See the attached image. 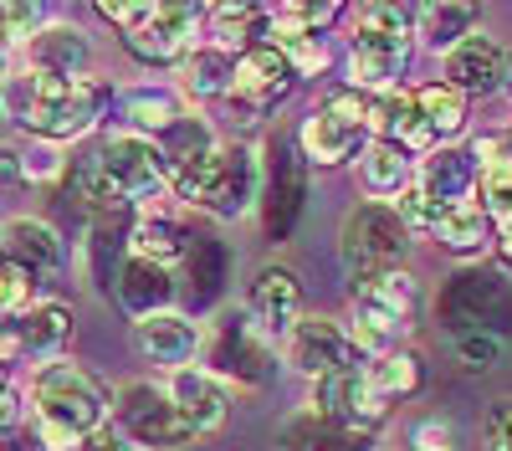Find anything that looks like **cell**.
Here are the masks:
<instances>
[{"label":"cell","mask_w":512,"mask_h":451,"mask_svg":"<svg viewBox=\"0 0 512 451\" xmlns=\"http://www.w3.org/2000/svg\"><path fill=\"white\" fill-rule=\"evenodd\" d=\"M118 103V93L103 77H52L36 67H11L0 82V118L31 129V139H52V144H72L82 134H93L108 118V108Z\"/></svg>","instance_id":"6da1fadb"},{"label":"cell","mask_w":512,"mask_h":451,"mask_svg":"<svg viewBox=\"0 0 512 451\" xmlns=\"http://www.w3.org/2000/svg\"><path fill=\"white\" fill-rule=\"evenodd\" d=\"M26 410H31V426L41 431V441H47V451H82V441H93L113 421V395L82 364L57 359L31 375Z\"/></svg>","instance_id":"7a4b0ae2"},{"label":"cell","mask_w":512,"mask_h":451,"mask_svg":"<svg viewBox=\"0 0 512 451\" xmlns=\"http://www.w3.org/2000/svg\"><path fill=\"white\" fill-rule=\"evenodd\" d=\"M169 195L195 205L205 216H216V221H241L246 211L262 205V149L226 139L210 154L180 164L169 175Z\"/></svg>","instance_id":"3957f363"},{"label":"cell","mask_w":512,"mask_h":451,"mask_svg":"<svg viewBox=\"0 0 512 451\" xmlns=\"http://www.w3.org/2000/svg\"><path fill=\"white\" fill-rule=\"evenodd\" d=\"M410 241H415V231L405 226V216L395 205H384V200L354 205L349 221H344V236H338V262H344L349 293L364 298L379 277L400 272L405 257H410Z\"/></svg>","instance_id":"277c9868"},{"label":"cell","mask_w":512,"mask_h":451,"mask_svg":"<svg viewBox=\"0 0 512 451\" xmlns=\"http://www.w3.org/2000/svg\"><path fill=\"white\" fill-rule=\"evenodd\" d=\"M205 354V369L216 375L221 385H241V390H262L272 375H277V354H272V339L251 323L246 303L241 308H226L216 313L210 334L200 344Z\"/></svg>","instance_id":"5b68a950"},{"label":"cell","mask_w":512,"mask_h":451,"mask_svg":"<svg viewBox=\"0 0 512 451\" xmlns=\"http://www.w3.org/2000/svg\"><path fill=\"white\" fill-rule=\"evenodd\" d=\"M93 159H98L103 180L123 195L128 211H144V205L169 200V159H164V149H159L154 139L118 129V134H108V139L93 149Z\"/></svg>","instance_id":"8992f818"},{"label":"cell","mask_w":512,"mask_h":451,"mask_svg":"<svg viewBox=\"0 0 512 451\" xmlns=\"http://www.w3.org/2000/svg\"><path fill=\"white\" fill-rule=\"evenodd\" d=\"M113 426L139 451H180V446L195 441L190 421L180 416V405L154 380H128V385L113 390Z\"/></svg>","instance_id":"52a82bcc"},{"label":"cell","mask_w":512,"mask_h":451,"mask_svg":"<svg viewBox=\"0 0 512 451\" xmlns=\"http://www.w3.org/2000/svg\"><path fill=\"white\" fill-rule=\"evenodd\" d=\"M512 318V287L502 272L492 267H472V272H461L446 282V293H441V323H446V334H497L507 339V323Z\"/></svg>","instance_id":"ba28073f"},{"label":"cell","mask_w":512,"mask_h":451,"mask_svg":"<svg viewBox=\"0 0 512 451\" xmlns=\"http://www.w3.org/2000/svg\"><path fill=\"white\" fill-rule=\"evenodd\" d=\"M262 231L267 241H287L297 231V221H303V200H308V159L303 149H297V139H272L262 149Z\"/></svg>","instance_id":"9c48e42d"},{"label":"cell","mask_w":512,"mask_h":451,"mask_svg":"<svg viewBox=\"0 0 512 451\" xmlns=\"http://www.w3.org/2000/svg\"><path fill=\"white\" fill-rule=\"evenodd\" d=\"M210 21L205 6H154V16L123 36L128 57H139L144 67H180L200 47V26Z\"/></svg>","instance_id":"30bf717a"},{"label":"cell","mask_w":512,"mask_h":451,"mask_svg":"<svg viewBox=\"0 0 512 451\" xmlns=\"http://www.w3.org/2000/svg\"><path fill=\"white\" fill-rule=\"evenodd\" d=\"M72 344V308L57 303V298H36L16 323H0V349H6V359H36L41 364H57Z\"/></svg>","instance_id":"8fae6325"},{"label":"cell","mask_w":512,"mask_h":451,"mask_svg":"<svg viewBox=\"0 0 512 451\" xmlns=\"http://www.w3.org/2000/svg\"><path fill=\"white\" fill-rule=\"evenodd\" d=\"M246 313L272 344H287L292 328L308 318L303 313V277L282 262H267L246 287Z\"/></svg>","instance_id":"7c38bea8"},{"label":"cell","mask_w":512,"mask_h":451,"mask_svg":"<svg viewBox=\"0 0 512 451\" xmlns=\"http://www.w3.org/2000/svg\"><path fill=\"white\" fill-rule=\"evenodd\" d=\"M287 349V364L297 369V375H308L313 385L328 380V375H344V369H354V344H349V328L328 318V313H308L303 323L292 328V339L282 344Z\"/></svg>","instance_id":"4fadbf2b"},{"label":"cell","mask_w":512,"mask_h":451,"mask_svg":"<svg viewBox=\"0 0 512 451\" xmlns=\"http://www.w3.org/2000/svg\"><path fill=\"white\" fill-rule=\"evenodd\" d=\"M308 405H313V410H323V416H333V421L354 426V431H374V426L390 421V400H384V395L369 385L364 364L344 369V375H328V380H318Z\"/></svg>","instance_id":"5bb4252c"},{"label":"cell","mask_w":512,"mask_h":451,"mask_svg":"<svg viewBox=\"0 0 512 451\" xmlns=\"http://www.w3.org/2000/svg\"><path fill=\"white\" fill-rule=\"evenodd\" d=\"M441 77H446V88H456L461 98H487V93H502V82H507V62L512 52L502 47L497 36H482L472 31L461 41V47L451 57H441Z\"/></svg>","instance_id":"9a60e30c"},{"label":"cell","mask_w":512,"mask_h":451,"mask_svg":"<svg viewBox=\"0 0 512 451\" xmlns=\"http://www.w3.org/2000/svg\"><path fill=\"white\" fill-rule=\"evenodd\" d=\"M292 88V67L282 57V47H272V41H262V47H251L236 57V82H231V103L251 118V113H267L287 98Z\"/></svg>","instance_id":"2e32d148"},{"label":"cell","mask_w":512,"mask_h":451,"mask_svg":"<svg viewBox=\"0 0 512 451\" xmlns=\"http://www.w3.org/2000/svg\"><path fill=\"white\" fill-rule=\"evenodd\" d=\"M0 257L16 262L31 282H52L62 272V262H67L57 226H47L41 216H11V221H0Z\"/></svg>","instance_id":"e0dca14e"},{"label":"cell","mask_w":512,"mask_h":451,"mask_svg":"<svg viewBox=\"0 0 512 451\" xmlns=\"http://www.w3.org/2000/svg\"><path fill=\"white\" fill-rule=\"evenodd\" d=\"M134 344H139V354H144L149 364H159L164 375H175V369H190V364H195L205 334L195 328L190 313L169 308V313H149V318L134 323Z\"/></svg>","instance_id":"ac0fdd59"},{"label":"cell","mask_w":512,"mask_h":451,"mask_svg":"<svg viewBox=\"0 0 512 451\" xmlns=\"http://www.w3.org/2000/svg\"><path fill=\"white\" fill-rule=\"evenodd\" d=\"M164 390L169 400L180 405V416L190 421L195 436H210V431H221L226 416H231V390L210 375L205 364H190V369H175V375H164Z\"/></svg>","instance_id":"d6986e66"},{"label":"cell","mask_w":512,"mask_h":451,"mask_svg":"<svg viewBox=\"0 0 512 451\" xmlns=\"http://www.w3.org/2000/svg\"><path fill=\"white\" fill-rule=\"evenodd\" d=\"M477 180H482V164H477L472 149H436V154H425L415 164V190L425 200H436L441 211L472 200L477 195Z\"/></svg>","instance_id":"ffe728a7"},{"label":"cell","mask_w":512,"mask_h":451,"mask_svg":"<svg viewBox=\"0 0 512 451\" xmlns=\"http://www.w3.org/2000/svg\"><path fill=\"white\" fill-rule=\"evenodd\" d=\"M113 303L134 323L149 313H169V303H175V267H159V262H144L128 252V262L118 267V282H113Z\"/></svg>","instance_id":"44dd1931"},{"label":"cell","mask_w":512,"mask_h":451,"mask_svg":"<svg viewBox=\"0 0 512 451\" xmlns=\"http://www.w3.org/2000/svg\"><path fill=\"white\" fill-rule=\"evenodd\" d=\"M88 62H93V41H88V31L72 26V21H47L41 36L26 41V67H36V72L88 77Z\"/></svg>","instance_id":"7402d4cb"},{"label":"cell","mask_w":512,"mask_h":451,"mask_svg":"<svg viewBox=\"0 0 512 451\" xmlns=\"http://www.w3.org/2000/svg\"><path fill=\"white\" fill-rule=\"evenodd\" d=\"M113 108H118L123 134H144V139H154V144L185 118L180 88H154V82H144V88H123Z\"/></svg>","instance_id":"603a6c76"},{"label":"cell","mask_w":512,"mask_h":451,"mask_svg":"<svg viewBox=\"0 0 512 451\" xmlns=\"http://www.w3.org/2000/svg\"><path fill=\"white\" fill-rule=\"evenodd\" d=\"M405 67H410V41H349V88L369 98L400 93Z\"/></svg>","instance_id":"cb8c5ba5"},{"label":"cell","mask_w":512,"mask_h":451,"mask_svg":"<svg viewBox=\"0 0 512 451\" xmlns=\"http://www.w3.org/2000/svg\"><path fill=\"white\" fill-rule=\"evenodd\" d=\"M195 236L185 231V221L169 211V205H144L134 216V231H128V252L144 257V262H159V267H175L190 257Z\"/></svg>","instance_id":"d4e9b609"},{"label":"cell","mask_w":512,"mask_h":451,"mask_svg":"<svg viewBox=\"0 0 512 451\" xmlns=\"http://www.w3.org/2000/svg\"><path fill=\"white\" fill-rule=\"evenodd\" d=\"M128 231H134L128 216H93L88 241H82V272H88V282L103 298H113L118 267L128 262Z\"/></svg>","instance_id":"484cf974"},{"label":"cell","mask_w":512,"mask_h":451,"mask_svg":"<svg viewBox=\"0 0 512 451\" xmlns=\"http://www.w3.org/2000/svg\"><path fill=\"white\" fill-rule=\"evenodd\" d=\"M364 144H369V134L354 129V123H344V118H333L328 108L303 118V129H297V149H303V159L323 164V170H333V164H344V159H359Z\"/></svg>","instance_id":"4316f807"},{"label":"cell","mask_w":512,"mask_h":451,"mask_svg":"<svg viewBox=\"0 0 512 451\" xmlns=\"http://www.w3.org/2000/svg\"><path fill=\"white\" fill-rule=\"evenodd\" d=\"M282 451H369V431H354L344 421L323 416V410L303 405L282 426Z\"/></svg>","instance_id":"83f0119b"},{"label":"cell","mask_w":512,"mask_h":451,"mask_svg":"<svg viewBox=\"0 0 512 451\" xmlns=\"http://www.w3.org/2000/svg\"><path fill=\"white\" fill-rule=\"evenodd\" d=\"M354 170H359V190H364L369 200H384V205H395V200L410 190V180H415L410 154L395 149V144H384V139H369V144H364V154H359Z\"/></svg>","instance_id":"f1b7e54d"},{"label":"cell","mask_w":512,"mask_h":451,"mask_svg":"<svg viewBox=\"0 0 512 451\" xmlns=\"http://www.w3.org/2000/svg\"><path fill=\"white\" fill-rule=\"evenodd\" d=\"M180 98H231V82H236V57L221 47H195L180 67Z\"/></svg>","instance_id":"f546056e"},{"label":"cell","mask_w":512,"mask_h":451,"mask_svg":"<svg viewBox=\"0 0 512 451\" xmlns=\"http://www.w3.org/2000/svg\"><path fill=\"white\" fill-rule=\"evenodd\" d=\"M256 36H272V16L262 6H210V47L241 57L262 47Z\"/></svg>","instance_id":"4dcf8cb0"},{"label":"cell","mask_w":512,"mask_h":451,"mask_svg":"<svg viewBox=\"0 0 512 451\" xmlns=\"http://www.w3.org/2000/svg\"><path fill=\"white\" fill-rule=\"evenodd\" d=\"M477 16H482V11H477V6H466V0H456V6H451V0H441V6H425V11L415 16V36H420L431 52L451 57L461 41L472 36Z\"/></svg>","instance_id":"1f68e13d"},{"label":"cell","mask_w":512,"mask_h":451,"mask_svg":"<svg viewBox=\"0 0 512 451\" xmlns=\"http://www.w3.org/2000/svg\"><path fill=\"white\" fill-rule=\"evenodd\" d=\"M431 236L441 241V252H451V257H477L482 246L492 241V216L482 211V200H466V205H451V211L436 221Z\"/></svg>","instance_id":"d6a6232c"},{"label":"cell","mask_w":512,"mask_h":451,"mask_svg":"<svg viewBox=\"0 0 512 451\" xmlns=\"http://www.w3.org/2000/svg\"><path fill=\"white\" fill-rule=\"evenodd\" d=\"M364 375H369V385H374L384 400H405V395H415V390L425 385V364H420V354L395 349V354L364 364Z\"/></svg>","instance_id":"836d02e7"},{"label":"cell","mask_w":512,"mask_h":451,"mask_svg":"<svg viewBox=\"0 0 512 451\" xmlns=\"http://www.w3.org/2000/svg\"><path fill=\"white\" fill-rule=\"evenodd\" d=\"M354 303H369L374 313H384L390 323H410L415 318V308H420V282L410 277V267H400V272H390V277H379L364 298H354Z\"/></svg>","instance_id":"e575fe53"},{"label":"cell","mask_w":512,"mask_h":451,"mask_svg":"<svg viewBox=\"0 0 512 451\" xmlns=\"http://www.w3.org/2000/svg\"><path fill=\"white\" fill-rule=\"evenodd\" d=\"M415 98H420V113H425V123H431L436 144H451L466 129V98L456 88H446V82H425V88H415Z\"/></svg>","instance_id":"d590c367"},{"label":"cell","mask_w":512,"mask_h":451,"mask_svg":"<svg viewBox=\"0 0 512 451\" xmlns=\"http://www.w3.org/2000/svg\"><path fill=\"white\" fill-rule=\"evenodd\" d=\"M354 41H410V11L390 6V0H364L349 11Z\"/></svg>","instance_id":"8d00e7d4"},{"label":"cell","mask_w":512,"mask_h":451,"mask_svg":"<svg viewBox=\"0 0 512 451\" xmlns=\"http://www.w3.org/2000/svg\"><path fill=\"white\" fill-rule=\"evenodd\" d=\"M67 164H72L67 144H52V139H31V144L21 149L26 185H57V180H67Z\"/></svg>","instance_id":"74e56055"},{"label":"cell","mask_w":512,"mask_h":451,"mask_svg":"<svg viewBox=\"0 0 512 451\" xmlns=\"http://www.w3.org/2000/svg\"><path fill=\"white\" fill-rule=\"evenodd\" d=\"M31 277L16 267V262H6V257H0V323H16L36 298H31Z\"/></svg>","instance_id":"f35d334b"},{"label":"cell","mask_w":512,"mask_h":451,"mask_svg":"<svg viewBox=\"0 0 512 451\" xmlns=\"http://www.w3.org/2000/svg\"><path fill=\"white\" fill-rule=\"evenodd\" d=\"M451 354L466 369H492V364L507 359V339H497V334H456L451 339Z\"/></svg>","instance_id":"ab89813d"},{"label":"cell","mask_w":512,"mask_h":451,"mask_svg":"<svg viewBox=\"0 0 512 451\" xmlns=\"http://www.w3.org/2000/svg\"><path fill=\"white\" fill-rule=\"evenodd\" d=\"M41 26H47V11L41 6H26V0H6L0 6V31L11 36V47H26L31 36H41Z\"/></svg>","instance_id":"60d3db41"},{"label":"cell","mask_w":512,"mask_h":451,"mask_svg":"<svg viewBox=\"0 0 512 451\" xmlns=\"http://www.w3.org/2000/svg\"><path fill=\"white\" fill-rule=\"evenodd\" d=\"M282 57L292 77H318L328 67V36H303V41H282Z\"/></svg>","instance_id":"b9f144b4"},{"label":"cell","mask_w":512,"mask_h":451,"mask_svg":"<svg viewBox=\"0 0 512 451\" xmlns=\"http://www.w3.org/2000/svg\"><path fill=\"white\" fill-rule=\"evenodd\" d=\"M410 451H456V426L451 416H420L410 426Z\"/></svg>","instance_id":"7bdbcfd3"},{"label":"cell","mask_w":512,"mask_h":451,"mask_svg":"<svg viewBox=\"0 0 512 451\" xmlns=\"http://www.w3.org/2000/svg\"><path fill=\"white\" fill-rule=\"evenodd\" d=\"M98 16H103V21H113V26L128 36V31H139V26L154 16V0H103Z\"/></svg>","instance_id":"ee69618b"},{"label":"cell","mask_w":512,"mask_h":451,"mask_svg":"<svg viewBox=\"0 0 512 451\" xmlns=\"http://www.w3.org/2000/svg\"><path fill=\"white\" fill-rule=\"evenodd\" d=\"M482 436H487V451H512V400H502L492 416H487V426H482Z\"/></svg>","instance_id":"f6af8a7d"},{"label":"cell","mask_w":512,"mask_h":451,"mask_svg":"<svg viewBox=\"0 0 512 451\" xmlns=\"http://www.w3.org/2000/svg\"><path fill=\"white\" fill-rule=\"evenodd\" d=\"M0 185H26L21 149H16V144H0Z\"/></svg>","instance_id":"bcb514c9"},{"label":"cell","mask_w":512,"mask_h":451,"mask_svg":"<svg viewBox=\"0 0 512 451\" xmlns=\"http://www.w3.org/2000/svg\"><path fill=\"white\" fill-rule=\"evenodd\" d=\"M492 236H497V252H502V262L512 267V211H507V216H492Z\"/></svg>","instance_id":"7dc6e473"},{"label":"cell","mask_w":512,"mask_h":451,"mask_svg":"<svg viewBox=\"0 0 512 451\" xmlns=\"http://www.w3.org/2000/svg\"><path fill=\"white\" fill-rule=\"evenodd\" d=\"M6 62H11V36H6V31H0V72H11Z\"/></svg>","instance_id":"c3c4849f"},{"label":"cell","mask_w":512,"mask_h":451,"mask_svg":"<svg viewBox=\"0 0 512 451\" xmlns=\"http://www.w3.org/2000/svg\"><path fill=\"white\" fill-rule=\"evenodd\" d=\"M0 390H11V359H6V349H0Z\"/></svg>","instance_id":"681fc988"},{"label":"cell","mask_w":512,"mask_h":451,"mask_svg":"<svg viewBox=\"0 0 512 451\" xmlns=\"http://www.w3.org/2000/svg\"><path fill=\"white\" fill-rule=\"evenodd\" d=\"M502 93L512 98V62H507V82H502Z\"/></svg>","instance_id":"f907efd6"},{"label":"cell","mask_w":512,"mask_h":451,"mask_svg":"<svg viewBox=\"0 0 512 451\" xmlns=\"http://www.w3.org/2000/svg\"><path fill=\"white\" fill-rule=\"evenodd\" d=\"M0 82H6V72H0ZM0 123H6V118H0Z\"/></svg>","instance_id":"816d5d0a"}]
</instances>
